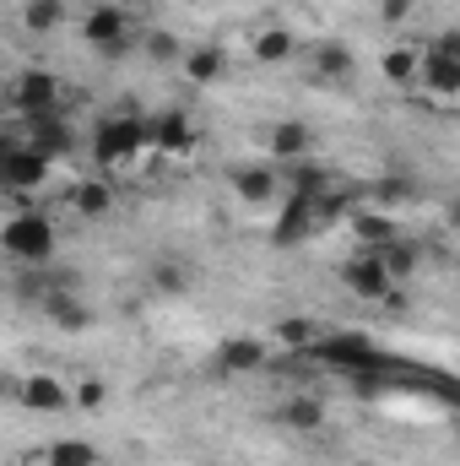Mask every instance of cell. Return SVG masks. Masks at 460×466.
<instances>
[{
  "label": "cell",
  "instance_id": "6da1fadb",
  "mask_svg": "<svg viewBox=\"0 0 460 466\" xmlns=\"http://www.w3.org/2000/svg\"><path fill=\"white\" fill-rule=\"evenodd\" d=\"M0 249L33 271V266H49V260H55V249H60V233H55V223H49L44 212L22 207V212H11V218L0 223Z\"/></svg>",
  "mask_w": 460,
  "mask_h": 466
},
{
  "label": "cell",
  "instance_id": "7a4b0ae2",
  "mask_svg": "<svg viewBox=\"0 0 460 466\" xmlns=\"http://www.w3.org/2000/svg\"><path fill=\"white\" fill-rule=\"evenodd\" d=\"M146 152V119L135 109H119V115H104L93 125V163L98 168H130L135 157Z\"/></svg>",
  "mask_w": 460,
  "mask_h": 466
},
{
  "label": "cell",
  "instance_id": "3957f363",
  "mask_svg": "<svg viewBox=\"0 0 460 466\" xmlns=\"http://www.w3.org/2000/svg\"><path fill=\"white\" fill-rule=\"evenodd\" d=\"M417 87H428L439 104L460 93V33H439L434 44L417 49Z\"/></svg>",
  "mask_w": 460,
  "mask_h": 466
},
{
  "label": "cell",
  "instance_id": "277c9868",
  "mask_svg": "<svg viewBox=\"0 0 460 466\" xmlns=\"http://www.w3.org/2000/svg\"><path fill=\"white\" fill-rule=\"evenodd\" d=\"M49 163L22 141V136H5L0 130V190L5 196H27V190H44L49 185Z\"/></svg>",
  "mask_w": 460,
  "mask_h": 466
},
{
  "label": "cell",
  "instance_id": "5b68a950",
  "mask_svg": "<svg viewBox=\"0 0 460 466\" xmlns=\"http://www.w3.org/2000/svg\"><path fill=\"white\" fill-rule=\"evenodd\" d=\"M287 201H282V212H276V228H271V244H304V238H315L320 228V190H282Z\"/></svg>",
  "mask_w": 460,
  "mask_h": 466
},
{
  "label": "cell",
  "instance_id": "8992f818",
  "mask_svg": "<svg viewBox=\"0 0 460 466\" xmlns=\"http://www.w3.org/2000/svg\"><path fill=\"white\" fill-rule=\"evenodd\" d=\"M315 352L331 363V369H342V374H379L385 369V358L379 348L368 342V337H357V331H336V337H315Z\"/></svg>",
  "mask_w": 460,
  "mask_h": 466
},
{
  "label": "cell",
  "instance_id": "52a82bcc",
  "mask_svg": "<svg viewBox=\"0 0 460 466\" xmlns=\"http://www.w3.org/2000/svg\"><path fill=\"white\" fill-rule=\"evenodd\" d=\"M342 288L352 293V299H363V304H385V299L395 293V277L385 271L379 249H357V255L342 266Z\"/></svg>",
  "mask_w": 460,
  "mask_h": 466
},
{
  "label": "cell",
  "instance_id": "ba28073f",
  "mask_svg": "<svg viewBox=\"0 0 460 466\" xmlns=\"http://www.w3.org/2000/svg\"><path fill=\"white\" fill-rule=\"evenodd\" d=\"M11 115L22 119H44V115H60V82L49 71H22L16 87H11Z\"/></svg>",
  "mask_w": 460,
  "mask_h": 466
},
{
  "label": "cell",
  "instance_id": "9c48e42d",
  "mask_svg": "<svg viewBox=\"0 0 460 466\" xmlns=\"http://www.w3.org/2000/svg\"><path fill=\"white\" fill-rule=\"evenodd\" d=\"M146 147H157L168 157H190L201 147V125L185 115V109H163L157 119H146Z\"/></svg>",
  "mask_w": 460,
  "mask_h": 466
},
{
  "label": "cell",
  "instance_id": "30bf717a",
  "mask_svg": "<svg viewBox=\"0 0 460 466\" xmlns=\"http://www.w3.org/2000/svg\"><path fill=\"white\" fill-rule=\"evenodd\" d=\"M82 38L98 49V55H125V44H130V16H125V5H93L87 16H82Z\"/></svg>",
  "mask_w": 460,
  "mask_h": 466
},
{
  "label": "cell",
  "instance_id": "8fae6325",
  "mask_svg": "<svg viewBox=\"0 0 460 466\" xmlns=\"http://www.w3.org/2000/svg\"><path fill=\"white\" fill-rule=\"evenodd\" d=\"M22 141H27L49 168H55L60 157H71V152H76V130H71V119H65V115L27 119V125H22Z\"/></svg>",
  "mask_w": 460,
  "mask_h": 466
},
{
  "label": "cell",
  "instance_id": "7c38bea8",
  "mask_svg": "<svg viewBox=\"0 0 460 466\" xmlns=\"http://www.w3.org/2000/svg\"><path fill=\"white\" fill-rule=\"evenodd\" d=\"M38 309H44V320H49L55 331H65V337L93 331V309L82 304L76 288H44V293H38Z\"/></svg>",
  "mask_w": 460,
  "mask_h": 466
},
{
  "label": "cell",
  "instance_id": "4fadbf2b",
  "mask_svg": "<svg viewBox=\"0 0 460 466\" xmlns=\"http://www.w3.org/2000/svg\"><path fill=\"white\" fill-rule=\"evenodd\" d=\"M228 185H233V196H238V207H271L287 190L276 163H244V168L228 174Z\"/></svg>",
  "mask_w": 460,
  "mask_h": 466
},
{
  "label": "cell",
  "instance_id": "5bb4252c",
  "mask_svg": "<svg viewBox=\"0 0 460 466\" xmlns=\"http://www.w3.org/2000/svg\"><path fill=\"white\" fill-rule=\"evenodd\" d=\"M16 407H27V412H38V418L71 412V385L55 380V374H22V380H16Z\"/></svg>",
  "mask_w": 460,
  "mask_h": 466
},
{
  "label": "cell",
  "instance_id": "9a60e30c",
  "mask_svg": "<svg viewBox=\"0 0 460 466\" xmlns=\"http://www.w3.org/2000/svg\"><path fill=\"white\" fill-rule=\"evenodd\" d=\"M265 147H271V163H276V168H282V163H298V157H315V125H304V119H276L271 136H265Z\"/></svg>",
  "mask_w": 460,
  "mask_h": 466
},
{
  "label": "cell",
  "instance_id": "2e32d148",
  "mask_svg": "<svg viewBox=\"0 0 460 466\" xmlns=\"http://www.w3.org/2000/svg\"><path fill=\"white\" fill-rule=\"evenodd\" d=\"M265 358H271V348L260 337H228L223 348L212 352L217 374H255V369H265Z\"/></svg>",
  "mask_w": 460,
  "mask_h": 466
},
{
  "label": "cell",
  "instance_id": "e0dca14e",
  "mask_svg": "<svg viewBox=\"0 0 460 466\" xmlns=\"http://www.w3.org/2000/svg\"><path fill=\"white\" fill-rule=\"evenodd\" d=\"M325 418H331V412H325V401H320V396H309V390H304V396H287V401L276 407V423H282V429H293V434H320V429H325Z\"/></svg>",
  "mask_w": 460,
  "mask_h": 466
},
{
  "label": "cell",
  "instance_id": "ac0fdd59",
  "mask_svg": "<svg viewBox=\"0 0 460 466\" xmlns=\"http://www.w3.org/2000/svg\"><path fill=\"white\" fill-rule=\"evenodd\" d=\"M249 55H255V66H287L293 55H298V33L293 27H260L255 33V44H249Z\"/></svg>",
  "mask_w": 460,
  "mask_h": 466
},
{
  "label": "cell",
  "instance_id": "d6986e66",
  "mask_svg": "<svg viewBox=\"0 0 460 466\" xmlns=\"http://www.w3.org/2000/svg\"><path fill=\"white\" fill-rule=\"evenodd\" d=\"M179 71H185V82H195V87H212V82L228 71V55H223L217 44H201V49H185Z\"/></svg>",
  "mask_w": 460,
  "mask_h": 466
},
{
  "label": "cell",
  "instance_id": "ffe728a7",
  "mask_svg": "<svg viewBox=\"0 0 460 466\" xmlns=\"http://www.w3.org/2000/svg\"><path fill=\"white\" fill-rule=\"evenodd\" d=\"M352 71H357L352 44H342V38H325V44L315 49V76H320V82H352Z\"/></svg>",
  "mask_w": 460,
  "mask_h": 466
},
{
  "label": "cell",
  "instance_id": "44dd1931",
  "mask_svg": "<svg viewBox=\"0 0 460 466\" xmlns=\"http://www.w3.org/2000/svg\"><path fill=\"white\" fill-rule=\"evenodd\" d=\"M38 466H104V451L93 445V440H55V445H44V456Z\"/></svg>",
  "mask_w": 460,
  "mask_h": 466
},
{
  "label": "cell",
  "instance_id": "7402d4cb",
  "mask_svg": "<svg viewBox=\"0 0 460 466\" xmlns=\"http://www.w3.org/2000/svg\"><path fill=\"white\" fill-rule=\"evenodd\" d=\"M71 22V5L65 0H22V27L27 33H55V27H65Z\"/></svg>",
  "mask_w": 460,
  "mask_h": 466
},
{
  "label": "cell",
  "instance_id": "603a6c76",
  "mask_svg": "<svg viewBox=\"0 0 460 466\" xmlns=\"http://www.w3.org/2000/svg\"><path fill=\"white\" fill-rule=\"evenodd\" d=\"M71 207H76L82 218H109V212H115V185H109V179H82V185L71 190Z\"/></svg>",
  "mask_w": 460,
  "mask_h": 466
},
{
  "label": "cell",
  "instance_id": "cb8c5ba5",
  "mask_svg": "<svg viewBox=\"0 0 460 466\" xmlns=\"http://www.w3.org/2000/svg\"><path fill=\"white\" fill-rule=\"evenodd\" d=\"M352 233H357V249H385L401 228H395L390 212H357V218H352Z\"/></svg>",
  "mask_w": 460,
  "mask_h": 466
},
{
  "label": "cell",
  "instance_id": "d4e9b609",
  "mask_svg": "<svg viewBox=\"0 0 460 466\" xmlns=\"http://www.w3.org/2000/svg\"><path fill=\"white\" fill-rule=\"evenodd\" d=\"M379 71H385L390 87H417V44H395V49H385Z\"/></svg>",
  "mask_w": 460,
  "mask_h": 466
},
{
  "label": "cell",
  "instance_id": "484cf974",
  "mask_svg": "<svg viewBox=\"0 0 460 466\" xmlns=\"http://www.w3.org/2000/svg\"><path fill=\"white\" fill-rule=\"evenodd\" d=\"M271 337H276V348H282V352H304V348H315V337H320V326H315L309 315H282Z\"/></svg>",
  "mask_w": 460,
  "mask_h": 466
},
{
  "label": "cell",
  "instance_id": "4316f807",
  "mask_svg": "<svg viewBox=\"0 0 460 466\" xmlns=\"http://www.w3.org/2000/svg\"><path fill=\"white\" fill-rule=\"evenodd\" d=\"M379 260H385V271H390L395 282H406V277L417 271V260H423V249H417V244H412L406 233H395V238H390V244L379 249Z\"/></svg>",
  "mask_w": 460,
  "mask_h": 466
},
{
  "label": "cell",
  "instance_id": "83f0119b",
  "mask_svg": "<svg viewBox=\"0 0 460 466\" xmlns=\"http://www.w3.org/2000/svg\"><path fill=\"white\" fill-rule=\"evenodd\" d=\"M146 282H152V293H157V299H179V293H190V271H185L179 260H152Z\"/></svg>",
  "mask_w": 460,
  "mask_h": 466
},
{
  "label": "cell",
  "instance_id": "f1b7e54d",
  "mask_svg": "<svg viewBox=\"0 0 460 466\" xmlns=\"http://www.w3.org/2000/svg\"><path fill=\"white\" fill-rule=\"evenodd\" d=\"M146 55H152L157 66H179V60H185V44H179L168 27H157V33L146 38Z\"/></svg>",
  "mask_w": 460,
  "mask_h": 466
},
{
  "label": "cell",
  "instance_id": "f546056e",
  "mask_svg": "<svg viewBox=\"0 0 460 466\" xmlns=\"http://www.w3.org/2000/svg\"><path fill=\"white\" fill-rule=\"evenodd\" d=\"M368 196H374V212H385V207H395V201H412L417 185H412V179H379Z\"/></svg>",
  "mask_w": 460,
  "mask_h": 466
},
{
  "label": "cell",
  "instance_id": "4dcf8cb0",
  "mask_svg": "<svg viewBox=\"0 0 460 466\" xmlns=\"http://www.w3.org/2000/svg\"><path fill=\"white\" fill-rule=\"evenodd\" d=\"M104 401H109V385H104V380H82V385L71 390V407H76V412H98Z\"/></svg>",
  "mask_w": 460,
  "mask_h": 466
},
{
  "label": "cell",
  "instance_id": "1f68e13d",
  "mask_svg": "<svg viewBox=\"0 0 460 466\" xmlns=\"http://www.w3.org/2000/svg\"><path fill=\"white\" fill-rule=\"evenodd\" d=\"M406 11H412V0H385V5H379L385 22H406Z\"/></svg>",
  "mask_w": 460,
  "mask_h": 466
},
{
  "label": "cell",
  "instance_id": "d6a6232c",
  "mask_svg": "<svg viewBox=\"0 0 460 466\" xmlns=\"http://www.w3.org/2000/svg\"><path fill=\"white\" fill-rule=\"evenodd\" d=\"M0 401H16V374H0Z\"/></svg>",
  "mask_w": 460,
  "mask_h": 466
}]
</instances>
